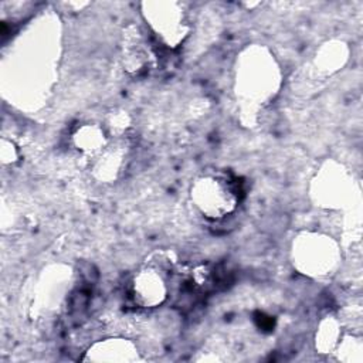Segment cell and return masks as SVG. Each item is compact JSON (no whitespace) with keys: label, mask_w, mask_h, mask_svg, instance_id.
<instances>
[{"label":"cell","mask_w":363,"mask_h":363,"mask_svg":"<svg viewBox=\"0 0 363 363\" xmlns=\"http://www.w3.org/2000/svg\"><path fill=\"white\" fill-rule=\"evenodd\" d=\"M347 60V48L340 41H328L316 52L313 64L318 71L325 74H333Z\"/></svg>","instance_id":"30bf717a"},{"label":"cell","mask_w":363,"mask_h":363,"mask_svg":"<svg viewBox=\"0 0 363 363\" xmlns=\"http://www.w3.org/2000/svg\"><path fill=\"white\" fill-rule=\"evenodd\" d=\"M125 159V149L123 145L109 142L105 150L94 159V173L102 182H112L121 173Z\"/></svg>","instance_id":"9c48e42d"},{"label":"cell","mask_w":363,"mask_h":363,"mask_svg":"<svg viewBox=\"0 0 363 363\" xmlns=\"http://www.w3.org/2000/svg\"><path fill=\"white\" fill-rule=\"evenodd\" d=\"M350 184L345 180V172L340 169H323L316 182V200L325 207H340V203L347 197Z\"/></svg>","instance_id":"ba28073f"},{"label":"cell","mask_w":363,"mask_h":363,"mask_svg":"<svg viewBox=\"0 0 363 363\" xmlns=\"http://www.w3.org/2000/svg\"><path fill=\"white\" fill-rule=\"evenodd\" d=\"M142 14L155 35L169 48L179 47L190 31L184 4L179 1L142 3Z\"/></svg>","instance_id":"277c9868"},{"label":"cell","mask_w":363,"mask_h":363,"mask_svg":"<svg viewBox=\"0 0 363 363\" xmlns=\"http://www.w3.org/2000/svg\"><path fill=\"white\" fill-rule=\"evenodd\" d=\"M333 354L337 360L345 363H362L363 362V342L359 335L345 333L342 335Z\"/></svg>","instance_id":"4fadbf2b"},{"label":"cell","mask_w":363,"mask_h":363,"mask_svg":"<svg viewBox=\"0 0 363 363\" xmlns=\"http://www.w3.org/2000/svg\"><path fill=\"white\" fill-rule=\"evenodd\" d=\"M0 155H1V162L4 164H11L17 160L18 157V152H17V147L14 146V143L11 140H7V139H3L1 140V150H0Z\"/></svg>","instance_id":"5bb4252c"},{"label":"cell","mask_w":363,"mask_h":363,"mask_svg":"<svg viewBox=\"0 0 363 363\" xmlns=\"http://www.w3.org/2000/svg\"><path fill=\"white\" fill-rule=\"evenodd\" d=\"M123 65L130 74H140L149 65V52L140 35H126V43L123 45Z\"/></svg>","instance_id":"7c38bea8"},{"label":"cell","mask_w":363,"mask_h":363,"mask_svg":"<svg viewBox=\"0 0 363 363\" xmlns=\"http://www.w3.org/2000/svg\"><path fill=\"white\" fill-rule=\"evenodd\" d=\"M69 140L77 152L91 159L99 156L111 142L105 126L94 122H85L75 126Z\"/></svg>","instance_id":"52a82bcc"},{"label":"cell","mask_w":363,"mask_h":363,"mask_svg":"<svg viewBox=\"0 0 363 363\" xmlns=\"http://www.w3.org/2000/svg\"><path fill=\"white\" fill-rule=\"evenodd\" d=\"M189 196L203 217L217 221L238 208L241 189L237 180L224 172H206L193 180Z\"/></svg>","instance_id":"7a4b0ae2"},{"label":"cell","mask_w":363,"mask_h":363,"mask_svg":"<svg viewBox=\"0 0 363 363\" xmlns=\"http://www.w3.org/2000/svg\"><path fill=\"white\" fill-rule=\"evenodd\" d=\"M343 335V328L336 316H325L315 333V349L320 354L333 353L340 337Z\"/></svg>","instance_id":"8fae6325"},{"label":"cell","mask_w":363,"mask_h":363,"mask_svg":"<svg viewBox=\"0 0 363 363\" xmlns=\"http://www.w3.org/2000/svg\"><path fill=\"white\" fill-rule=\"evenodd\" d=\"M342 261L337 241L319 231H301L291 244V262L294 268L313 279L332 277Z\"/></svg>","instance_id":"6da1fadb"},{"label":"cell","mask_w":363,"mask_h":363,"mask_svg":"<svg viewBox=\"0 0 363 363\" xmlns=\"http://www.w3.org/2000/svg\"><path fill=\"white\" fill-rule=\"evenodd\" d=\"M129 292L139 308L153 309L160 306L169 296L166 268L159 262H145L133 274Z\"/></svg>","instance_id":"5b68a950"},{"label":"cell","mask_w":363,"mask_h":363,"mask_svg":"<svg viewBox=\"0 0 363 363\" xmlns=\"http://www.w3.org/2000/svg\"><path fill=\"white\" fill-rule=\"evenodd\" d=\"M279 68L262 48H248L238 60L237 94L250 104L258 105L272 98L279 86Z\"/></svg>","instance_id":"3957f363"},{"label":"cell","mask_w":363,"mask_h":363,"mask_svg":"<svg viewBox=\"0 0 363 363\" xmlns=\"http://www.w3.org/2000/svg\"><path fill=\"white\" fill-rule=\"evenodd\" d=\"M139 352L136 345L125 337H106L92 343L82 360L91 362H136L139 360Z\"/></svg>","instance_id":"8992f818"}]
</instances>
